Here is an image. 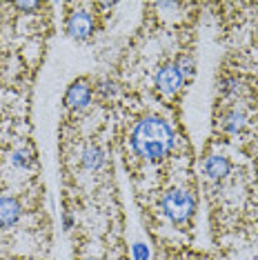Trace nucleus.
<instances>
[{"instance_id":"nucleus-1","label":"nucleus","mask_w":258,"mask_h":260,"mask_svg":"<svg viewBox=\"0 0 258 260\" xmlns=\"http://www.w3.org/2000/svg\"><path fill=\"white\" fill-rule=\"evenodd\" d=\"M174 145V132L163 118H145L132 134V147L147 160L165 158Z\"/></svg>"},{"instance_id":"nucleus-2","label":"nucleus","mask_w":258,"mask_h":260,"mask_svg":"<svg viewBox=\"0 0 258 260\" xmlns=\"http://www.w3.org/2000/svg\"><path fill=\"white\" fill-rule=\"evenodd\" d=\"M194 207H196V200L185 189H169L163 196V211L176 224L189 220V216L194 214Z\"/></svg>"},{"instance_id":"nucleus-3","label":"nucleus","mask_w":258,"mask_h":260,"mask_svg":"<svg viewBox=\"0 0 258 260\" xmlns=\"http://www.w3.org/2000/svg\"><path fill=\"white\" fill-rule=\"evenodd\" d=\"M156 87L160 93L172 96V93H176L183 87V76L178 74V69H176L174 64H165V67H160L156 74Z\"/></svg>"},{"instance_id":"nucleus-4","label":"nucleus","mask_w":258,"mask_h":260,"mask_svg":"<svg viewBox=\"0 0 258 260\" xmlns=\"http://www.w3.org/2000/svg\"><path fill=\"white\" fill-rule=\"evenodd\" d=\"M93 31V18L87 11H74L67 20V34L74 40H85L89 38Z\"/></svg>"},{"instance_id":"nucleus-5","label":"nucleus","mask_w":258,"mask_h":260,"mask_svg":"<svg viewBox=\"0 0 258 260\" xmlns=\"http://www.w3.org/2000/svg\"><path fill=\"white\" fill-rule=\"evenodd\" d=\"M64 103L72 109H85L91 103V87L85 80H76L69 85L67 93H64Z\"/></svg>"},{"instance_id":"nucleus-6","label":"nucleus","mask_w":258,"mask_h":260,"mask_svg":"<svg viewBox=\"0 0 258 260\" xmlns=\"http://www.w3.org/2000/svg\"><path fill=\"white\" fill-rule=\"evenodd\" d=\"M20 218V205L11 196H0V227H11Z\"/></svg>"},{"instance_id":"nucleus-7","label":"nucleus","mask_w":258,"mask_h":260,"mask_svg":"<svg viewBox=\"0 0 258 260\" xmlns=\"http://www.w3.org/2000/svg\"><path fill=\"white\" fill-rule=\"evenodd\" d=\"M203 169L212 180H220V178H225V176L230 174L232 165H230V160H227L225 156H209L207 160H205Z\"/></svg>"},{"instance_id":"nucleus-8","label":"nucleus","mask_w":258,"mask_h":260,"mask_svg":"<svg viewBox=\"0 0 258 260\" xmlns=\"http://www.w3.org/2000/svg\"><path fill=\"white\" fill-rule=\"evenodd\" d=\"M103 162H105V156H103V151L98 149V147H87V149L83 151V165H85V169L96 171V169L103 167Z\"/></svg>"},{"instance_id":"nucleus-9","label":"nucleus","mask_w":258,"mask_h":260,"mask_svg":"<svg viewBox=\"0 0 258 260\" xmlns=\"http://www.w3.org/2000/svg\"><path fill=\"white\" fill-rule=\"evenodd\" d=\"M245 120H247V118H245L243 111H232V114L225 118V125H222V127H225V132L236 134V132H240V129H243Z\"/></svg>"},{"instance_id":"nucleus-10","label":"nucleus","mask_w":258,"mask_h":260,"mask_svg":"<svg viewBox=\"0 0 258 260\" xmlns=\"http://www.w3.org/2000/svg\"><path fill=\"white\" fill-rule=\"evenodd\" d=\"M174 67L178 69V74L183 76V80L189 78V76H194V60L189 56H178V60H176Z\"/></svg>"},{"instance_id":"nucleus-11","label":"nucleus","mask_w":258,"mask_h":260,"mask_svg":"<svg viewBox=\"0 0 258 260\" xmlns=\"http://www.w3.org/2000/svg\"><path fill=\"white\" fill-rule=\"evenodd\" d=\"M147 258H149V249L143 242H136L134 245V260H147Z\"/></svg>"},{"instance_id":"nucleus-12","label":"nucleus","mask_w":258,"mask_h":260,"mask_svg":"<svg viewBox=\"0 0 258 260\" xmlns=\"http://www.w3.org/2000/svg\"><path fill=\"white\" fill-rule=\"evenodd\" d=\"M16 7H18L20 11H34L38 7V3H16Z\"/></svg>"},{"instance_id":"nucleus-13","label":"nucleus","mask_w":258,"mask_h":260,"mask_svg":"<svg viewBox=\"0 0 258 260\" xmlns=\"http://www.w3.org/2000/svg\"><path fill=\"white\" fill-rule=\"evenodd\" d=\"M101 91H103V93H107V96H109V93H114L116 89H114V85H111L109 80H103V82H101Z\"/></svg>"},{"instance_id":"nucleus-14","label":"nucleus","mask_w":258,"mask_h":260,"mask_svg":"<svg viewBox=\"0 0 258 260\" xmlns=\"http://www.w3.org/2000/svg\"><path fill=\"white\" fill-rule=\"evenodd\" d=\"M14 162H16V165H18V167H20V165H27V160H25V156H22V151H18V153H14Z\"/></svg>"},{"instance_id":"nucleus-15","label":"nucleus","mask_w":258,"mask_h":260,"mask_svg":"<svg viewBox=\"0 0 258 260\" xmlns=\"http://www.w3.org/2000/svg\"><path fill=\"white\" fill-rule=\"evenodd\" d=\"M69 227H72V216H64V229H69Z\"/></svg>"},{"instance_id":"nucleus-16","label":"nucleus","mask_w":258,"mask_h":260,"mask_svg":"<svg viewBox=\"0 0 258 260\" xmlns=\"http://www.w3.org/2000/svg\"><path fill=\"white\" fill-rule=\"evenodd\" d=\"M89 260H93V258H89Z\"/></svg>"}]
</instances>
